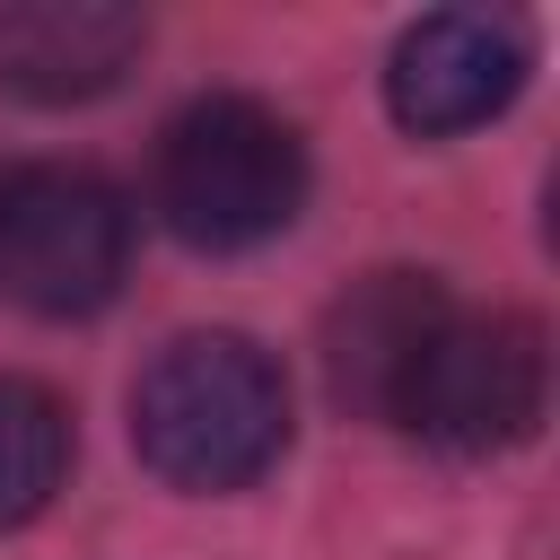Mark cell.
Returning <instances> with one entry per match:
<instances>
[{
    "label": "cell",
    "mask_w": 560,
    "mask_h": 560,
    "mask_svg": "<svg viewBox=\"0 0 560 560\" xmlns=\"http://www.w3.org/2000/svg\"><path fill=\"white\" fill-rule=\"evenodd\" d=\"M516 88H525V35L516 18H490V9H429L394 35V61H385V105L420 140H455L508 114Z\"/></svg>",
    "instance_id": "obj_5"
},
{
    "label": "cell",
    "mask_w": 560,
    "mask_h": 560,
    "mask_svg": "<svg viewBox=\"0 0 560 560\" xmlns=\"http://www.w3.org/2000/svg\"><path fill=\"white\" fill-rule=\"evenodd\" d=\"M131 446L175 490H245L289 446V376L245 332H175L131 385Z\"/></svg>",
    "instance_id": "obj_1"
},
{
    "label": "cell",
    "mask_w": 560,
    "mask_h": 560,
    "mask_svg": "<svg viewBox=\"0 0 560 560\" xmlns=\"http://www.w3.org/2000/svg\"><path fill=\"white\" fill-rule=\"evenodd\" d=\"M149 44L131 0H0V88L26 105L105 96Z\"/></svg>",
    "instance_id": "obj_6"
},
{
    "label": "cell",
    "mask_w": 560,
    "mask_h": 560,
    "mask_svg": "<svg viewBox=\"0 0 560 560\" xmlns=\"http://www.w3.org/2000/svg\"><path fill=\"white\" fill-rule=\"evenodd\" d=\"M542 385H551V359H542L534 315L446 306V324L420 341V359H411V376L394 394V429H411V438H429L446 455H499V446L534 438Z\"/></svg>",
    "instance_id": "obj_3"
},
{
    "label": "cell",
    "mask_w": 560,
    "mask_h": 560,
    "mask_svg": "<svg viewBox=\"0 0 560 560\" xmlns=\"http://www.w3.org/2000/svg\"><path fill=\"white\" fill-rule=\"evenodd\" d=\"M131 271V201L88 166L0 175V298L26 315H96Z\"/></svg>",
    "instance_id": "obj_4"
},
{
    "label": "cell",
    "mask_w": 560,
    "mask_h": 560,
    "mask_svg": "<svg viewBox=\"0 0 560 560\" xmlns=\"http://www.w3.org/2000/svg\"><path fill=\"white\" fill-rule=\"evenodd\" d=\"M438 324H446V289H438L429 271H368V280L332 306V324H324L332 394H341L350 411L394 420V394H402V376H411V359H420V341H429Z\"/></svg>",
    "instance_id": "obj_7"
},
{
    "label": "cell",
    "mask_w": 560,
    "mask_h": 560,
    "mask_svg": "<svg viewBox=\"0 0 560 560\" xmlns=\"http://www.w3.org/2000/svg\"><path fill=\"white\" fill-rule=\"evenodd\" d=\"M158 219L192 254L271 245L306 210V140L262 96H201L158 140Z\"/></svg>",
    "instance_id": "obj_2"
},
{
    "label": "cell",
    "mask_w": 560,
    "mask_h": 560,
    "mask_svg": "<svg viewBox=\"0 0 560 560\" xmlns=\"http://www.w3.org/2000/svg\"><path fill=\"white\" fill-rule=\"evenodd\" d=\"M70 481V402L35 376H0V534L44 516Z\"/></svg>",
    "instance_id": "obj_8"
}]
</instances>
